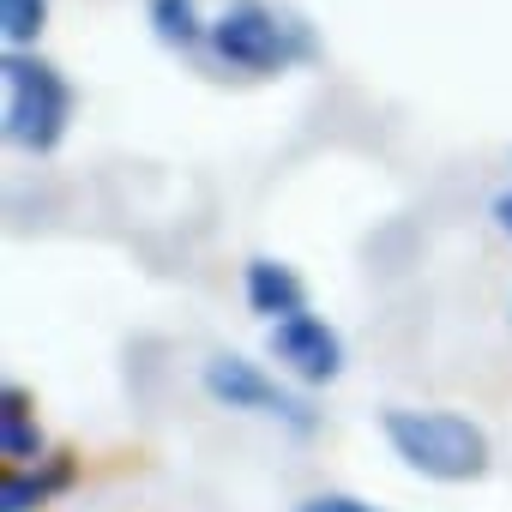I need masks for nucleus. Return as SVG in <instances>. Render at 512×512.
Instances as JSON below:
<instances>
[{
  "label": "nucleus",
  "mask_w": 512,
  "mask_h": 512,
  "mask_svg": "<svg viewBox=\"0 0 512 512\" xmlns=\"http://www.w3.org/2000/svg\"><path fill=\"white\" fill-rule=\"evenodd\" d=\"M241 296L247 308L260 314L266 326L290 320V314H308V284L290 260H272V253H253V260L241 266Z\"/></svg>",
  "instance_id": "6"
},
{
  "label": "nucleus",
  "mask_w": 512,
  "mask_h": 512,
  "mask_svg": "<svg viewBox=\"0 0 512 512\" xmlns=\"http://www.w3.org/2000/svg\"><path fill=\"white\" fill-rule=\"evenodd\" d=\"M199 386H205L211 404H223L235 416H266V422H284L290 434H314L320 428V416H314V404L302 392H290L278 374H266L260 362H247L235 350H217L199 368Z\"/></svg>",
  "instance_id": "4"
},
{
  "label": "nucleus",
  "mask_w": 512,
  "mask_h": 512,
  "mask_svg": "<svg viewBox=\"0 0 512 512\" xmlns=\"http://www.w3.org/2000/svg\"><path fill=\"white\" fill-rule=\"evenodd\" d=\"M296 512H380V506L362 500V494H350V488H320V494L296 500Z\"/></svg>",
  "instance_id": "11"
},
{
  "label": "nucleus",
  "mask_w": 512,
  "mask_h": 512,
  "mask_svg": "<svg viewBox=\"0 0 512 512\" xmlns=\"http://www.w3.org/2000/svg\"><path fill=\"white\" fill-rule=\"evenodd\" d=\"M266 350H272V362L296 380V386H332L338 374H344V362H350V350H344V332L326 320V314H290V320H278V326H266Z\"/></svg>",
  "instance_id": "5"
},
{
  "label": "nucleus",
  "mask_w": 512,
  "mask_h": 512,
  "mask_svg": "<svg viewBox=\"0 0 512 512\" xmlns=\"http://www.w3.org/2000/svg\"><path fill=\"white\" fill-rule=\"evenodd\" d=\"M79 482V452H49L43 464H0V512H43Z\"/></svg>",
  "instance_id": "7"
},
{
  "label": "nucleus",
  "mask_w": 512,
  "mask_h": 512,
  "mask_svg": "<svg viewBox=\"0 0 512 512\" xmlns=\"http://www.w3.org/2000/svg\"><path fill=\"white\" fill-rule=\"evenodd\" d=\"M380 434H386V446L398 452L404 470H416V476H428V482H446V488L482 482L488 464H494V446H488L482 422H470V416H458V410L386 404V410H380Z\"/></svg>",
  "instance_id": "1"
},
{
  "label": "nucleus",
  "mask_w": 512,
  "mask_h": 512,
  "mask_svg": "<svg viewBox=\"0 0 512 512\" xmlns=\"http://www.w3.org/2000/svg\"><path fill=\"white\" fill-rule=\"evenodd\" d=\"M43 19H49V0H0V37H7V49H31L43 37Z\"/></svg>",
  "instance_id": "10"
},
{
  "label": "nucleus",
  "mask_w": 512,
  "mask_h": 512,
  "mask_svg": "<svg viewBox=\"0 0 512 512\" xmlns=\"http://www.w3.org/2000/svg\"><path fill=\"white\" fill-rule=\"evenodd\" d=\"M0 85H7V139L31 157L61 151L73 127V85L55 61L37 49H7L0 55Z\"/></svg>",
  "instance_id": "3"
},
{
  "label": "nucleus",
  "mask_w": 512,
  "mask_h": 512,
  "mask_svg": "<svg viewBox=\"0 0 512 512\" xmlns=\"http://www.w3.org/2000/svg\"><path fill=\"white\" fill-rule=\"evenodd\" d=\"M145 25L163 49H205L211 19L199 13V0H145Z\"/></svg>",
  "instance_id": "9"
},
{
  "label": "nucleus",
  "mask_w": 512,
  "mask_h": 512,
  "mask_svg": "<svg viewBox=\"0 0 512 512\" xmlns=\"http://www.w3.org/2000/svg\"><path fill=\"white\" fill-rule=\"evenodd\" d=\"M0 458H7L13 470L25 464H43V428H37V404L19 380H7V392H0Z\"/></svg>",
  "instance_id": "8"
},
{
  "label": "nucleus",
  "mask_w": 512,
  "mask_h": 512,
  "mask_svg": "<svg viewBox=\"0 0 512 512\" xmlns=\"http://www.w3.org/2000/svg\"><path fill=\"white\" fill-rule=\"evenodd\" d=\"M488 217H494V229L512 241V187H500V193L488 199Z\"/></svg>",
  "instance_id": "12"
},
{
  "label": "nucleus",
  "mask_w": 512,
  "mask_h": 512,
  "mask_svg": "<svg viewBox=\"0 0 512 512\" xmlns=\"http://www.w3.org/2000/svg\"><path fill=\"white\" fill-rule=\"evenodd\" d=\"M211 61L229 73H253V79H272L290 67H308L320 55V37L302 13L278 7V0H229V7L211 19L205 37Z\"/></svg>",
  "instance_id": "2"
}]
</instances>
